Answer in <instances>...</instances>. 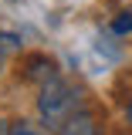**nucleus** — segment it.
Here are the masks:
<instances>
[{
  "instance_id": "obj_1",
  "label": "nucleus",
  "mask_w": 132,
  "mask_h": 135,
  "mask_svg": "<svg viewBox=\"0 0 132 135\" xmlns=\"http://www.w3.org/2000/svg\"><path fill=\"white\" fill-rule=\"evenodd\" d=\"M37 112H41V122L48 128H61L71 115L81 112V95L78 88H71L65 78H51V81L41 84V95H37Z\"/></svg>"
},
{
  "instance_id": "obj_2",
  "label": "nucleus",
  "mask_w": 132,
  "mask_h": 135,
  "mask_svg": "<svg viewBox=\"0 0 132 135\" xmlns=\"http://www.w3.org/2000/svg\"><path fill=\"white\" fill-rule=\"evenodd\" d=\"M58 132H61V135H95V128H92V118L85 115V112H78V115L68 118Z\"/></svg>"
},
{
  "instance_id": "obj_3",
  "label": "nucleus",
  "mask_w": 132,
  "mask_h": 135,
  "mask_svg": "<svg viewBox=\"0 0 132 135\" xmlns=\"http://www.w3.org/2000/svg\"><path fill=\"white\" fill-rule=\"evenodd\" d=\"M17 47H20L17 34H0V71H3V64H7V57H10V54H14Z\"/></svg>"
},
{
  "instance_id": "obj_4",
  "label": "nucleus",
  "mask_w": 132,
  "mask_h": 135,
  "mask_svg": "<svg viewBox=\"0 0 132 135\" xmlns=\"http://www.w3.org/2000/svg\"><path fill=\"white\" fill-rule=\"evenodd\" d=\"M129 31H132V7L122 10V14L112 20V34H129Z\"/></svg>"
},
{
  "instance_id": "obj_5",
  "label": "nucleus",
  "mask_w": 132,
  "mask_h": 135,
  "mask_svg": "<svg viewBox=\"0 0 132 135\" xmlns=\"http://www.w3.org/2000/svg\"><path fill=\"white\" fill-rule=\"evenodd\" d=\"M14 135H41V132H34V128H24V125H17Z\"/></svg>"
},
{
  "instance_id": "obj_6",
  "label": "nucleus",
  "mask_w": 132,
  "mask_h": 135,
  "mask_svg": "<svg viewBox=\"0 0 132 135\" xmlns=\"http://www.w3.org/2000/svg\"><path fill=\"white\" fill-rule=\"evenodd\" d=\"M125 118H129V122H132V105H129V112H125Z\"/></svg>"
}]
</instances>
